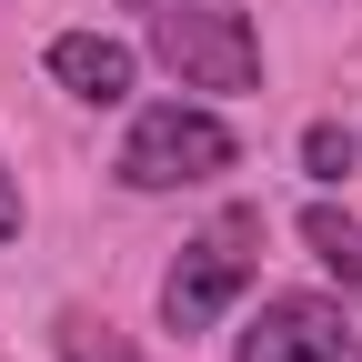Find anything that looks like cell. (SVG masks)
<instances>
[{"mask_svg": "<svg viewBox=\"0 0 362 362\" xmlns=\"http://www.w3.org/2000/svg\"><path fill=\"white\" fill-rule=\"evenodd\" d=\"M151 51H161V71H181V90H262V40L221 0H161Z\"/></svg>", "mask_w": 362, "mask_h": 362, "instance_id": "6da1fadb", "label": "cell"}, {"mask_svg": "<svg viewBox=\"0 0 362 362\" xmlns=\"http://www.w3.org/2000/svg\"><path fill=\"white\" fill-rule=\"evenodd\" d=\"M232 121L221 111H192V101H151L141 121H131V141H121V181L131 192H192V181L211 171H232Z\"/></svg>", "mask_w": 362, "mask_h": 362, "instance_id": "7a4b0ae2", "label": "cell"}, {"mask_svg": "<svg viewBox=\"0 0 362 362\" xmlns=\"http://www.w3.org/2000/svg\"><path fill=\"white\" fill-rule=\"evenodd\" d=\"M252 242H262V211H221L202 242H181V262L161 272V322L171 332H211L252 282Z\"/></svg>", "mask_w": 362, "mask_h": 362, "instance_id": "3957f363", "label": "cell"}, {"mask_svg": "<svg viewBox=\"0 0 362 362\" xmlns=\"http://www.w3.org/2000/svg\"><path fill=\"white\" fill-rule=\"evenodd\" d=\"M342 332H352L342 302H322V292H272V302L252 312V332H242L232 362H342V352H352Z\"/></svg>", "mask_w": 362, "mask_h": 362, "instance_id": "277c9868", "label": "cell"}, {"mask_svg": "<svg viewBox=\"0 0 362 362\" xmlns=\"http://www.w3.org/2000/svg\"><path fill=\"white\" fill-rule=\"evenodd\" d=\"M131 40H111V30H61L51 40V81L71 90V101H90V111H111V101H131Z\"/></svg>", "mask_w": 362, "mask_h": 362, "instance_id": "5b68a950", "label": "cell"}, {"mask_svg": "<svg viewBox=\"0 0 362 362\" xmlns=\"http://www.w3.org/2000/svg\"><path fill=\"white\" fill-rule=\"evenodd\" d=\"M302 242H312V262H322L342 292H362V221H352V211L312 202V211H302Z\"/></svg>", "mask_w": 362, "mask_h": 362, "instance_id": "8992f818", "label": "cell"}, {"mask_svg": "<svg viewBox=\"0 0 362 362\" xmlns=\"http://www.w3.org/2000/svg\"><path fill=\"white\" fill-rule=\"evenodd\" d=\"M51 342H61V362H141V342H131V332H111L101 312H61V322H51Z\"/></svg>", "mask_w": 362, "mask_h": 362, "instance_id": "52a82bcc", "label": "cell"}, {"mask_svg": "<svg viewBox=\"0 0 362 362\" xmlns=\"http://www.w3.org/2000/svg\"><path fill=\"white\" fill-rule=\"evenodd\" d=\"M352 161H362V141H352L342 121H312V131H302V171H312V181H352Z\"/></svg>", "mask_w": 362, "mask_h": 362, "instance_id": "ba28073f", "label": "cell"}, {"mask_svg": "<svg viewBox=\"0 0 362 362\" xmlns=\"http://www.w3.org/2000/svg\"><path fill=\"white\" fill-rule=\"evenodd\" d=\"M21 221H30L21 211V181H11V161H0V242H21Z\"/></svg>", "mask_w": 362, "mask_h": 362, "instance_id": "9c48e42d", "label": "cell"}, {"mask_svg": "<svg viewBox=\"0 0 362 362\" xmlns=\"http://www.w3.org/2000/svg\"><path fill=\"white\" fill-rule=\"evenodd\" d=\"M131 11H161V0H131Z\"/></svg>", "mask_w": 362, "mask_h": 362, "instance_id": "30bf717a", "label": "cell"}, {"mask_svg": "<svg viewBox=\"0 0 362 362\" xmlns=\"http://www.w3.org/2000/svg\"><path fill=\"white\" fill-rule=\"evenodd\" d=\"M342 362H362V342H352V352H342Z\"/></svg>", "mask_w": 362, "mask_h": 362, "instance_id": "8fae6325", "label": "cell"}]
</instances>
